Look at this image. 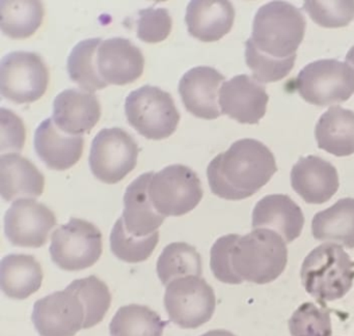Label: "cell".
<instances>
[{"instance_id": "6da1fadb", "label": "cell", "mask_w": 354, "mask_h": 336, "mask_svg": "<svg viewBox=\"0 0 354 336\" xmlns=\"http://www.w3.org/2000/svg\"><path fill=\"white\" fill-rule=\"evenodd\" d=\"M306 27L301 10L289 2L271 1L259 8L245 43L246 64L258 82H277L290 74Z\"/></svg>"}, {"instance_id": "7a4b0ae2", "label": "cell", "mask_w": 354, "mask_h": 336, "mask_svg": "<svg viewBox=\"0 0 354 336\" xmlns=\"http://www.w3.org/2000/svg\"><path fill=\"white\" fill-rule=\"evenodd\" d=\"M277 171L272 151L257 139L243 138L210 162L207 176L213 194L242 200L260 191Z\"/></svg>"}, {"instance_id": "3957f363", "label": "cell", "mask_w": 354, "mask_h": 336, "mask_svg": "<svg viewBox=\"0 0 354 336\" xmlns=\"http://www.w3.org/2000/svg\"><path fill=\"white\" fill-rule=\"evenodd\" d=\"M288 263L287 243L281 234L256 228L238 234L231 249V267L242 281L267 284L277 280Z\"/></svg>"}, {"instance_id": "277c9868", "label": "cell", "mask_w": 354, "mask_h": 336, "mask_svg": "<svg viewBox=\"0 0 354 336\" xmlns=\"http://www.w3.org/2000/svg\"><path fill=\"white\" fill-rule=\"evenodd\" d=\"M302 286L320 304L343 298L353 286L354 261L337 243L313 249L300 270Z\"/></svg>"}, {"instance_id": "5b68a950", "label": "cell", "mask_w": 354, "mask_h": 336, "mask_svg": "<svg viewBox=\"0 0 354 336\" xmlns=\"http://www.w3.org/2000/svg\"><path fill=\"white\" fill-rule=\"evenodd\" d=\"M125 112L130 126L153 140L173 135L180 122V113L171 93L151 85H144L129 93L126 97Z\"/></svg>"}, {"instance_id": "8992f818", "label": "cell", "mask_w": 354, "mask_h": 336, "mask_svg": "<svg viewBox=\"0 0 354 336\" xmlns=\"http://www.w3.org/2000/svg\"><path fill=\"white\" fill-rule=\"evenodd\" d=\"M294 86L313 105L343 103L354 93V68L341 60H316L300 71Z\"/></svg>"}, {"instance_id": "52a82bcc", "label": "cell", "mask_w": 354, "mask_h": 336, "mask_svg": "<svg viewBox=\"0 0 354 336\" xmlns=\"http://www.w3.org/2000/svg\"><path fill=\"white\" fill-rule=\"evenodd\" d=\"M51 259L62 270L77 272L94 265L103 252L102 232L92 222L71 218L53 232Z\"/></svg>"}, {"instance_id": "ba28073f", "label": "cell", "mask_w": 354, "mask_h": 336, "mask_svg": "<svg viewBox=\"0 0 354 336\" xmlns=\"http://www.w3.org/2000/svg\"><path fill=\"white\" fill-rule=\"evenodd\" d=\"M204 191L198 174L182 164L167 166L153 176L149 196L155 209L165 217H179L196 209Z\"/></svg>"}, {"instance_id": "9c48e42d", "label": "cell", "mask_w": 354, "mask_h": 336, "mask_svg": "<svg viewBox=\"0 0 354 336\" xmlns=\"http://www.w3.org/2000/svg\"><path fill=\"white\" fill-rule=\"evenodd\" d=\"M165 306L174 324L183 329H196L210 321L216 298L212 286L202 276L188 275L167 284Z\"/></svg>"}, {"instance_id": "30bf717a", "label": "cell", "mask_w": 354, "mask_h": 336, "mask_svg": "<svg viewBox=\"0 0 354 336\" xmlns=\"http://www.w3.org/2000/svg\"><path fill=\"white\" fill-rule=\"evenodd\" d=\"M49 71L43 58L35 52L7 54L0 64V91L17 104L34 103L44 95Z\"/></svg>"}, {"instance_id": "8fae6325", "label": "cell", "mask_w": 354, "mask_h": 336, "mask_svg": "<svg viewBox=\"0 0 354 336\" xmlns=\"http://www.w3.org/2000/svg\"><path fill=\"white\" fill-rule=\"evenodd\" d=\"M136 139L122 128H105L93 140L90 162L93 174L101 182L117 184L138 164Z\"/></svg>"}, {"instance_id": "7c38bea8", "label": "cell", "mask_w": 354, "mask_h": 336, "mask_svg": "<svg viewBox=\"0 0 354 336\" xmlns=\"http://www.w3.org/2000/svg\"><path fill=\"white\" fill-rule=\"evenodd\" d=\"M86 307L68 286L35 303L32 321L41 336H75L86 324Z\"/></svg>"}, {"instance_id": "4fadbf2b", "label": "cell", "mask_w": 354, "mask_h": 336, "mask_svg": "<svg viewBox=\"0 0 354 336\" xmlns=\"http://www.w3.org/2000/svg\"><path fill=\"white\" fill-rule=\"evenodd\" d=\"M55 225V213L34 198L17 199L5 215L6 236L12 244L18 247L44 246Z\"/></svg>"}, {"instance_id": "5bb4252c", "label": "cell", "mask_w": 354, "mask_h": 336, "mask_svg": "<svg viewBox=\"0 0 354 336\" xmlns=\"http://www.w3.org/2000/svg\"><path fill=\"white\" fill-rule=\"evenodd\" d=\"M269 95L264 85L248 75H237L219 91L221 113L241 124H259L266 114Z\"/></svg>"}, {"instance_id": "9a60e30c", "label": "cell", "mask_w": 354, "mask_h": 336, "mask_svg": "<svg viewBox=\"0 0 354 336\" xmlns=\"http://www.w3.org/2000/svg\"><path fill=\"white\" fill-rule=\"evenodd\" d=\"M225 77L212 66L190 68L179 82V93L186 109L203 120H215L221 115L218 91Z\"/></svg>"}, {"instance_id": "2e32d148", "label": "cell", "mask_w": 354, "mask_h": 336, "mask_svg": "<svg viewBox=\"0 0 354 336\" xmlns=\"http://www.w3.org/2000/svg\"><path fill=\"white\" fill-rule=\"evenodd\" d=\"M97 66L107 84H129L144 73V54L129 39L113 37L102 41L99 46Z\"/></svg>"}, {"instance_id": "e0dca14e", "label": "cell", "mask_w": 354, "mask_h": 336, "mask_svg": "<svg viewBox=\"0 0 354 336\" xmlns=\"http://www.w3.org/2000/svg\"><path fill=\"white\" fill-rule=\"evenodd\" d=\"M291 185L306 203L321 205L337 193L339 174L330 162L318 156H306L292 167Z\"/></svg>"}, {"instance_id": "ac0fdd59", "label": "cell", "mask_w": 354, "mask_h": 336, "mask_svg": "<svg viewBox=\"0 0 354 336\" xmlns=\"http://www.w3.org/2000/svg\"><path fill=\"white\" fill-rule=\"evenodd\" d=\"M101 105L94 93L82 88L65 89L53 102V120L70 135L88 133L100 120Z\"/></svg>"}, {"instance_id": "d6986e66", "label": "cell", "mask_w": 354, "mask_h": 336, "mask_svg": "<svg viewBox=\"0 0 354 336\" xmlns=\"http://www.w3.org/2000/svg\"><path fill=\"white\" fill-rule=\"evenodd\" d=\"M304 216L299 205L285 194L266 195L252 211V226L274 230L286 243H292L301 234Z\"/></svg>"}, {"instance_id": "ffe728a7", "label": "cell", "mask_w": 354, "mask_h": 336, "mask_svg": "<svg viewBox=\"0 0 354 336\" xmlns=\"http://www.w3.org/2000/svg\"><path fill=\"white\" fill-rule=\"evenodd\" d=\"M84 140L57 128L53 118L43 120L35 134V149L39 158L53 170L73 167L82 156Z\"/></svg>"}, {"instance_id": "44dd1931", "label": "cell", "mask_w": 354, "mask_h": 336, "mask_svg": "<svg viewBox=\"0 0 354 336\" xmlns=\"http://www.w3.org/2000/svg\"><path fill=\"white\" fill-rule=\"evenodd\" d=\"M235 8L227 0H192L186 8L188 32L206 43L216 41L231 31Z\"/></svg>"}, {"instance_id": "7402d4cb", "label": "cell", "mask_w": 354, "mask_h": 336, "mask_svg": "<svg viewBox=\"0 0 354 336\" xmlns=\"http://www.w3.org/2000/svg\"><path fill=\"white\" fill-rule=\"evenodd\" d=\"M155 172H147L136 178L127 187L124 195V224L132 236H147L154 234L165 221V216L155 209L150 196L149 185Z\"/></svg>"}, {"instance_id": "603a6c76", "label": "cell", "mask_w": 354, "mask_h": 336, "mask_svg": "<svg viewBox=\"0 0 354 336\" xmlns=\"http://www.w3.org/2000/svg\"><path fill=\"white\" fill-rule=\"evenodd\" d=\"M45 188V176L32 161L17 153L0 157V190L6 201L39 197Z\"/></svg>"}, {"instance_id": "cb8c5ba5", "label": "cell", "mask_w": 354, "mask_h": 336, "mask_svg": "<svg viewBox=\"0 0 354 336\" xmlns=\"http://www.w3.org/2000/svg\"><path fill=\"white\" fill-rule=\"evenodd\" d=\"M43 270L34 255L9 254L0 263V283L6 296L24 300L42 286Z\"/></svg>"}, {"instance_id": "d4e9b609", "label": "cell", "mask_w": 354, "mask_h": 336, "mask_svg": "<svg viewBox=\"0 0 354 336\" xmlns=\"http://www.w3.org/2000/svg\"><path fill=\"white\" fill-rule=\"evenodd\" d=\"M319 149L337 156L354 153V112L341 106H333L319 118L315 127Z\"/></svg>"}, {"instance_id": "484cf974", "label": "cell", "mask_w": 354, "mask_h": 336, "mask_svg": "<svg viewBox=\"0 0 354 336\" xmlns=\"http://www.w3.org/2000/svg\"><path fill=\"white\" fill-rule=\"evenodd\" d=\"M313 236L318 241L339 243L354 248V198L337 200L328 209L318 212L313 218Z\"/></svg>"}, {"instance_id": "4316f807", "label": "cell", "mask_w": 354, "mask_h": 336, "mask_svg": "<svg viewBox=\"0 0 354 336\" xmlns=\"http://www.w3.org/2000/svg\"><path fill=\"white\" fill-rule=\"evenodd\" d=\"M0 15V26L7 37L28 39L42 25L44 4L38 0H3Z\"/></svg>"}, {"instance_id": "83f0119b", "label": "cell", "mask_w": 354, "mask_h": 336, "mask_svg": "<svg viewBox=\"0 0 354 336\" xmlns=\"http://www.w3.org/2000/svg\"><path fill=\"white\" fill-rule=\"evenodd\" d=\"M101 43L100 37L80 41L68 57L70 78L88 93L100 91L109 85L101 78L97 66V51Z\"/></svg>"}, {"instance_id": "f1b7e54d", "label": "cell", "mask_w": 354, "mask_h": 336, "mask_svg": "<svg viewBox=\"0 0 354 336\" xmlns=\"http://www.w3.org/2000/svg\"><path fill=\"white\" fill-rule=\"evenodd\" d=\"M165 323L148 306L130 304L122 306L111 319V336H162Z\"/></svg>"}, {"instance_id": "f546056e", "label": "cell", "mask_w": 354, "mask_h": 336, "mask_svg": "<svg viewBox=\"0 0 354 336\" xmlns=\"http://www.w3.org/2000/svg\"><path fill=\"white\" fill-rule=\"evenodd\" d=\"M157 274L163 286L184 276H202V257L196 247L184 242L167 245L158 261Z\"/></svg>"}, {"instance_id": "4dcf8cb0", "label": "cell", "mask_w": 354, "mask_h": 336, "mask_svg": "<svg viewBox=\"0 0 354 336\" xmlns=\"http://www.w3.org/2000/svg\"><path fill=\"white\" fill-rule=\"evenodd\" d=\"M159 242V232L147 236H136L126 230L123 218H119L111 234V249L113 254L129 263L147 261Z\"/></svg>"}, {"instance_id": "1f68e13d", "label": "cell", "mask_w": 354, "mask_h": 336, "mask_svg": "<svg viewBox=\"0 0 354 336\" xmlns=\"http://www.w3.org/2000/svg\"><path fill=\"white\" fill-rule=\"evenodd\" d=\"M69 286L80 295L86 307L84 329L98 325L111 307V294L109 286L94 275L74 280Z\"/></svg>"}, {"instance_id": "d6a6232c", "label": "cell", "mask_w": 354, "mask_h": 336, "mask_svg": "<svg viewBox=\"0 0 354 336\" xmlns=\"http://www.w3.org/2000/svg\"><path fill=\"white\" fill-rule=\"evenodd\" d=\"M288 325L292 336H331L333 334L329 311L326 307H319L312 302L300 305L290 317Z\"/></svg>"}, {"instance_id": "836d02e7", "label": "cell", "mask_w": 354, "mask_h": 336, "mask_svg": "<svg viewBox=\"0 0 354 336\" xmlns=\"http://www.w3.org/2000/svg\"><path fill=\"white\" fill-rule=\"evenodd\" d=\"M304 8L306 14L316 24L325 28L345 27L354 19L353 0H341V1L308 0L304 2Z\"/></svg>"}, {"instance_id": "e575fe53", "label": "cell", "mask_w": 354, "mask_h": 336, "mask_svg": "<svg viewBox=\"0 0 354 336\" xmlns=\"http://www.w3.org/2000/svg\"><path fill=\"white\" fill-rule=\"evenodd\" d=\"M138 37L145 43L165 41L171 31L173 20L167 8H149L138 12Z\"/></svg>"}, {"instance_id": "d590c367", "label": "cell", "mask_w": 354, "mask_h": 336, "mask_svg": "<svg viewBox=\"0 0 354 336\" xmlns=\"http://www.w3.org/2000/svg\"><path fill=\"white\" fill-rule=\"evenodd\" d=\"M238 234H230L217 239L210 252V268L219 281L227 284H241L242 280L234 273L231 267V249Z\"/></svg>"}, {"instance_id": "8d00e7d4", "label": "cell", "mask_w": 354, "mask_h": 336, "mask_svg": "<svg viewBox=\"0 0 354 336\" xmlns=\"http://www.w3.org/2000/svg\"><path fill=\"white\" fill-rule=\"evenodd\" d=\"M26 141V127L12 110L1 108V151H21Z\"/></svg>"}, {"instance_id": "74e56055", "label": "cell", "mask_w": 354, "mask_h": 336, "mask_svg": "<svg viewBox=\"0 0 354 336\" xmlns=\"http://www.w3.org/2000/svg\"><path fill=\"white\" fill-rule=\"evenodd\" d=\"M201 336H236L235 334L232 332L227 331V330L216 329L211 330V331L206 332Z\"/></svg>"}, {"instance_id": "f35d334b", "label": "cell", "mask_w": 354, "mask_h": 336, "mask_svg": "<svg viewBox=\"0 0 354 336\" xmlns=\"http://www.w3.org/2000/svg\"><path fill=\"white\" fill-rule=\"evenodd\" d=\"M346 62H348L354 68V47L348 51L347 55H346Z\"/></svg>"}, {"instance_id": "ab89813d", "label": "cell", "mask_w": 354, "mask_h": 336, "mask_svg": "<svg viewBox=\"0 0 354 336\" xmlns=\"http://www.w3.org/2000/svg\"><path fill=\"white\" fill-rule=\"evenodd\" d=\"M353 47H354V46H353Z\"/></svg>"}]
</instances>
